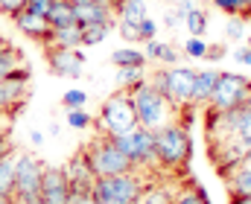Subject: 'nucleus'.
<instances>
[{
	"mask_svg": "<svg viewBox=\"0 0 251 204\" xmlns=\"http://www.w3.org/2000/svg\"><path fill=\"white\" fill-rule=\"evenodd\" d=\"M251 99V79L246 76H237V73H219L216 79V88L210 93V102L204 105L207 111H231V108H240L243 102Z\"/></svg>",
	"mask_w": 251,
	"mask_h": 204,
	"instance_id": "6e6552de",
	"label": "nucleus"
},
{
	"mask_svg": "<svg viewBox=\"0 0 251 204\" xmlns=\"http://www.w3.org/2000/svg\"><path fill=\"white\" fill-rule=\"evenodd\" d=\"M231 6L243 21H251V0H231Z\"/></svg>",
	"mask_w": 251,
	"mask_h": 204,
	"instance_id": "4c0bfd02",
	"label": "nucleus"
},
{
	"mask_svg": "<svg viewBox=\"0 0 251 204\" xmlns=\"http://www.w3.org/2000/svg\"><path fill=\"white\" fill-rule=\"evenodd\" d=\"M128 96H131V105H134V114H137V126H146L152 132L164 129L167 123H173V114L176 108L167 102V96L146 79L134 82L131 88H126Z\"/></svg>",
	"mask_w": 251,
	"mask_h": 204,
	"instance_id": "f03ea898",
	"label": "nucleus"
},
{
	"mask_svg": "<svg viewBox=\"0 0 251 204\" xmlns=\"http://www.w3.org/2000/svg\"><path fill=\"white\" fill-rule=\"evenodd\" d=\"M184 26L190 29V35H196V38H201L204 32H207V15L201 12V9H187L184 12Z\"/></svg>",
	"mask_w": 251,
	"mask_h": 204,
	"instance_id": "a878e982",
	"label": "nucleus"
},
{
	"mask_svg": "<svg viewBox=\"0 0 251 204\" xmlns=\"http://www.w3.org/2000/svg\"><path fill=\"white\" fill-rule=\"evenodd\" d=\"M15 155L12 149L0 155V196H15Z\"/></svg>",
	"mask_w": 251,
	"mask_h": 204,
	"instance_id": "a211bd4d",
	"label": "nucleus"
},
{
	"mask_svg": "<svg viewBox=\"0 0 251 204\" xmlns=\"http://www.w3.org/2000/svg\"><path fill=\"white\" fill-rule=\"evenodd\" d=\"M193 158V140L181 123H167L155 132V163L158 172H184Z\"/></svg>",
	"mask_w": 251,
	"mask_h": 204,
	"instance_id": "f257e3e1",
	"label": "nucleus"
},
{
	"mask_svg": "<svg viewBox=\"0 0 251 204\" xmlns=\"http://www.w3.org/2000/svg\"><path fill=\"white\" fill-rule=\"evenodd\" d=\"M173 204H210V196H207V190L201 184L190 181V187H181L178 190V196H176Z\"/></svg>",
	"mask_w": 251,
	"mask_h": 204,
	"instance_id": "5701e85b",
	"label": "nucleus"
},
{
	"mask_svg": "<svg viewBox=\"0 0 251 204\" xmlns=\"http://www.w3.org/2000/svg\"><path fill=\"white\" fill-rule=\"evenodd\" d=\"M184 53H187L190 59H204V53H207V44H204V38H196V35H190L187 41H184Z\"/></svg>",
	"mask_w": 251,
	"mask_h": 204,
	"instance_id": "c756f323",
	"label": "nucleus"
},
{
	"mask_svg": "<svg viewBox=\"0 0 251 204\" xmlns=\"http://www.w3.org/2000/svg\"><path fill=\"white\" fill-rule=\"evenodd\" d=\"M70 204H100V202H97V199H94V196L88 193V196H79V199H73Z\"/></svg>",
	"mask_w": 251,
	"mask_h": 204,
	"instance_id": "37998d69",
	"label": "nucleus"
},
{
	"mask_svg": "<svg viewBox=\"0 0 251 204\" xmlns=\"http://www.w3.org/2000/svg\"><path fill=\"white\" fill-rule=\"evenodd\" d=\"M234 59H237L240 65H249L251 68V50L249 47H237V50H234Z\"/></svg>",
	"mask_w": 251,
	"mask_h": 204,
	"instance_id": "ea45409f",
	"label": "nucleus"
},
{
	"mask_svg": "<svg viewBox=\"0 0 251 204\" xmlns=\"http://www.w3.org/2000/svg\"><path fill=\"white\" fill-rule=\"evenodd\" d=\"M85 102H88V93H85V91H79V88L64 91V96H62L64 108H85Z\"/></svg>",
	"mask_w": 251,
	"mask_h": 204,
	"instance_id": "c85d7f7f",
	"label": "nucleus"
},
{
	"mask_svg": "<svg viewBox=\"0 0 251 204\" xmlns=\"http://www.w3.org/2000/svg\"><path fill=\"white\" fill-rule=\"evenodd\" d=\"M178 184H164V181H149L146 190L140 193L137 204H173L178 196Z\"/></svg>",
	"mask_w": 251,
	"mask_h": 204,
	"instance_id": "dca6fc26",
	"label": "nucleus"
},
{
	"mask_svg": "<svg viewBox=\"0 0 251 204\" xmlns=\"http://www.w3.org/2000/svg\"><path fill=\"white\" fill-rule=\"evenodd\" d=\"M184 23V12L176 6V9H167L164 12V26H170V29H176V26H181Z\"/></svg>",
	"mask_w": 251,
	"mask_h": 204,
	"instance_id": "473e14b6",
	"label": "nucleus"
},
{
	"mask_svg": "<svg viewBox=\"0 0 251 204\" xmlns=\"http://www.w3.org/2000/svg\"><path fill=\"white\" fill-rule=\"evenodd\" d=\"M117 15H120V21H126V23H137L140 26V21L149 18L146 15V0H120L117 3Z\"/></svg>",
	"mask_w": 251,
	"mask_h": 204,
	"instance_id": "aec40b11",
	"label": "nucleus"
},
{
	"mask_svg": "<svg viewBox=\"0 0 251 204\" xmlns=\"http://www.w3.org/2000/svg\"><path fill=\"white\" fill-rule=\"evenodd\" d=\"M111 62H114L117 68H146L149 59H146L140 50H134V47H120V50L111 53Z\"/></svg>",
	"mask_w": 251,
	"mask_h": 204,
	"instance_id": "4be33fe9",
	"label": "nucleus"
},
{
	"mask_svg": "<svg viewBox=\"0 0 251 204\" xmlns=\"http://www.w3.org/2000/svg\"><path fill=\"white\" fill-rule=\"evenodd\" d=\"M97 126L105 135H123V132H131L137 126V114H134V105H131L128 91H117V93H111L102 102Z\"/></svg>",
	"mask_w": 251,
	"mask_h": 204,
	"instance_id": "0eeeda50",
	"label": "nucleus"
},
{
	"mask_svg": "<svg viewBox=\"0 0 251 204\" xmlns=\"http://www.w3.org/2000/svg\"><path fill=\"white\" fill-rule=\"evenodd\" d=\"M161 47H164V41L152 38V41H146V47H143V56H146L149 62H158V56H161Z\"/></svg>",
	"mask_w": 251,
	"mask_h": 204,
	"instance_id": "c9c22d12",
	"label": "nucleus"
},
{
	"mask_svg": "<svg viewBox=\"0 0 251 204\" xmlns=\"http://www.w3.org/2000/svg\"><path fill=\"white\" fill-rule=\"evenodd\" d=\"M44 166L35 155H15V202L18 199H29V196H38L41 190V175H44Z\"/></svg>",
	"mask_w": 251,
	"mask_h": 204,
	"instance_id": "1a4fd4ad",
	"label": "nucleus"
},
{
	"mask_svg": "<svg viewBox=\"0 0 251 204\" xmlns=\"http://www.w3.org/2000/svg\"><path fill=\"white\" fill-rule=\"evenodd\" d=\"M114 3H120V0H114Z\"/></svg>",
	"mask_w": 251,
	"mask_h": 204,
	"instance_id": "864d4df0",
	"label": "nucleus"
},
{
	"mask_svg": "<svg viewBox=\"0 0 251 204\" xmlns=\"http://www.w3.org/2000/svg\"><path fill=\"white\" fill-rule=\"evenodd\" d=\"M64 120H67V126H70L73 132H85V129H91V126H94V117H91L85 108H67Z\"/></svg>",
	"mask_w": 251,
	"mask_h": 204,
	"instance_id": "bb28decb",
	"label": "nucleus"
},
{
	"mask_svg": "<svg viewBox=\"0 0 251 204\" xmlns=\"http://www.w3.org/2000/svg\"><path fill=\"white\" fill-rule=\"evenodd\" d=\"M67 3H82V0H67Z\"/></svg>",
	"mask_w": 251,
	"mask_h": 204,
	"instance_id": "603ef678",
	"label": "nucleus"
},
{
	"mask_svg": "<svg viewBox=\"0 0 251 204\" xmlns=\"http://www.w3.org/2000/svg\"><path fill=\"white\" fill-rule=\"evenodd\" d=\"M15 204H44V202H41V196H29V199H18Z\"/></svg>",
	"mask_w": 251,
	"mask_h": 204,
	"instance_id": "c03bdc74",
	"label": "nucleus"
},
{
	"mask_svg": "<svg viewBox=\"0 0 251 204\" xmlns=\"http://www.w3.org/2000/svg\"><path fill=\"white\" fill-rule=\"evenodd\" d=\"M24 6H26V0H0V12L9 15V18H12L15 12H21Z\"/></svg>",
	"mask_w": 251,
	"mask_h": 204,
	"instance_id": "e433bc0d",
	"label": "nucleus"
},
{
	"mask_svg": "<svg viewBox=\"0 0 251 204\" xmlns=\"http://www.w3.org/2000/svg\"><path fill=\"white\" fill-rule=\"evenodd\" d=\"M6 44H9V41H6V38H3V35H0V47H6Z\"/></svg>",
	"mask_w": 251,
	"mask_h": 204,
	"instance_id": "8fccbe9b",
	"label": "nucleus"
},
{
	"mask_svg": "<svg viewBox=\"0 0 251 204\" xmlns=\"http://www.w3.org/2000/svg\"><path fill=\"white\" fill-rule=\"evenodd\" d=\"M219 70L207 68V70H196V82H193V93H190V105L193 108H204L210 102V93L216 88Z\"/></svg>",
	"mask_w": 251,
	"mask_h": 204,
	"instance_id": "2eb2a0df",
	"label": "nucleus"
},
{
	"mask_svg": "<svg viewBox=\"0 0 251 204\" xmlns=\"http://www.w3.org/2000/svg\"><path fill=\"white\" fill-rule=\"evenodd\" d=\"M246 47H249V50H251V35H249V38H246Z\"/></svg>",
	"mask_w": 251,
	"mask_h": 204,
	"instance_id": "3c124183",
	"label": "nucleus"
},
{
	"mask_svg": "<svg viewBox=\"0 0 251 204\" xmlns=\"http://www.w3.org/2000/svg\"><path fill=\"white\" fill-rule=\"evenodd\" d=\"M82 149H85L88 163H91V169L97 172V178H100V175H117V172L134 169L131 160L117 149V143L111 140V135H105V132H97V137H91V143L82 146Z\"/></svg>",
	"mask_w": 251,
	"mask_h": 204,
	"instance_id": "39448f33",
	"label": "nucleus"
},
{
	"mask_svg": "<svg viewBox=\"0 0 251 204\" xmlns=\"http://www.w3.org/2000/svg\"><path fill=\"white\" fill-rule=\"evenodd\" d=\"M120 35H123L128 44H134V41H140V26H137V23H126V21H120Z\"/></svg>",
	"mask_w": 251,
	"mask_h": 204,
	"instance_id": "f704fd0d",
	"label": "nucleus"
},
{
	"mask_svg": "<svg viewBox=\"0 0 251 204\" xmlns=\"http://www.w3.org/2000/svg\"><path fill=\"white\" fill-rule=\"evenodd\" d=\"M155 35H158V23L152 18H143L140 21V41H152Z\"/></svg>",
	"mask_w": 251,
	"mask_h": 204,
	"instance_id": "72a5a7b5",
	"label": "nucleus"
},
{
	"mask_svg": "<svg viewBox=\"0 0 251 204\" xmlns=\"http://www.w3.org/2000/svg\"><path fill=\"white\" fill-rule=\"evenodd\" d=\"M44 18H47V23H50L53 29L73 26V23H76V18H73V3H67V0H53Z\"/></svg>",
	"mask_w": 251,
	"mask_h": 204,
	"instance_id": "f3484780",
	"label": "nucleus"
},
{
	"mask_svg": "<svg viewBox=\"0 0 251 204\" xmlns=\"http://www.w3.org/2000/svg\"><path fill=\"white\" fill-rule=\"evenodd\" d=\"M53 44L56 47H67V50H79L82 47V26L73 23V26L53 29Z\"/></svg>",
	"mask_w": 251,
	"mask_h": 204,
	"instance_id": "412c9836",
	"label": "nucleus"
},
{
	"mask_svg": "<svg viewBox=\"0 0 251 204\" xmlns=\"http://www.w3.org/2000/svg\"><path fill=\"white\" fill-rule=\"evenodd\" d=\"M12 21H15V26H18L26 38L38 41V44H44V47H50V44H53V26L47 23V18H44V15H35V12H29V9L24 6L21 12H15V15H12Z\"/></svg>",
	"mask_w": 251,
	"mask_h": 204,
	"instance_id": "ddd939ff",
	"label": "nucleus"
},
{
	"mask_svg": "<svg viewBox=\"0 0 251 204\" xmlns=\"http://www.w3.org/2000/svg\"><path fill=\"white\" fill-rule=\"evenodd\" d=\"M149 172L140 169H128V172H117V175H100L94 181L91 196L100 204H137L140 193L146 190Z\"/></svg>",
	"mask_w": 251,
	"mask_h": 204,
	"instance_id": "7ed1b4c3",
	"label": "nucleus"
},
{
	"mask_svg": "<svg viewBox=\"0 0 251 204\" xmlns=\"http://www.w3.org/2000/svg\"><path fill=\"white\" fill-rule=\"evenodd\" d=\"M164 96L167 102L181 111L190 105V93H193V82H196V70L193 68H181V65H173V68H161L152 79H149Z\"/></svg>",
	"mask_w": 251,
	"mask_h": 204,
	"instance_id": "423d86ee",
	"label": "nucleus"
},
{
	"mask_svg": "<svg viewBox=\"0 0 251 204\" xmlns=\"http://www.w3.org/2000/svg\"><path fill=\"white\" fill-rule=\"evenodd\" d=\"M62 169H64V175H67V184H70V202L79 199V196H88V193L94 190L97 172L91 169L85 149H79L73 158H67V163H64Z\"/></svg>",
	"mask_w": 251,
	"mask_h": 204,
	"instance_id": "9d476101",
	"label": "nucleus"
},
{
	"mask_svg": "<svg viewBox=\"0 0 251 204\" xmlns=\"http://www.w3.org/2000/svg\"><path fill=\"white\" fill-rule=\"evenodd\" d=\"M213 6H216V9H222V12H228V15H237V12H234V6H231V0H213Z\"/></svg>",
	"mask_w": 251,
	"mask_h": 204,
	"instance_id": "79ce46f5",
	"label": "nucleus"
},
{
	"mask_svg": "<svg viewBox=\"0 0 251 204\" xmlns=\"http://www.w3.org/2000/svg\"><path fill=\"white\" fill-rule=\"evenodd\" d=\"M114 9L97 3V0H82V3H73V18L79 26H91V23H114Z\"/></svg>",
	"mask_w": 251,
	"mask_h": 204,
	"instance_id": "4468645a",
	"label": "nucleus"
},
{
	"mask_svg": "<svg viewBox=\"0 0 251 204\" xmlns=\"http://www.w3.org/2000/svg\"><path fill=\"white\" fill-rule=\"evenodd\" d=\"M158 62H161L164 68H173V65H178L181 59H178V50H176V47L164 44V47H161V56H158Z\"/></svg>",
	"mask_w": 251,
	"mask_h": 204,
	"instance_id": "2f4dec72",
	"label": "nucleus"
},
{
	"mask_svg": "<svg viewBox=\"0 0 251 204\" xmlns=\"http://www.w3.org/2000/svg\"><path fill=\"white\" fill-rule=\"evenodd\" d=\"M18 65H24L21 50H18V47H12V44L0 47V82L6 79V73H9V70H15Z\"/></svg>",
	"mask_w": 251,
	"mask_h": 204,
	"instance_id": "393cba45",
	"label": "nucleus"
},
{
	"mask_svg": "<svg viewBox=\"0 0 251 204\" xmlns=\"http://www.w3.org/2000/svg\"><path fill=\"white\" fill-rule=\"evenodd\" d=\"M178 9H181V12H187V9H193V0H178Z\"/></svg>",
	"mask_w": 251,
	"mask_h": 204,
	"instance_id": "49530a36",
	"label": "nucleus"
},
{
	"mask_svg": "<svg viewBox=\"0 0 251 204\" xmlns=\"http://www.w3.org/2000/svg\"><path fill=\"white\" fill-rule=\"evenodd\" d=\"M38 196L44 204H70V184L62 166H44Z\"/></svg>",
	"mask_w": 251,
	"mask_h": 204,
	"instance_id": "f8f14e48",
	"label": "nucleus"
},
{
	"mask_svg": "<svg viewBox=\"0 0 251 204\" xmlns=\"http://www.w3.org/2000/svg\"><path fill=\"white\" fill-rule=\"evenodd\" d=\"M111 140L117 143V149L123 152L126 158L131 160L134 169L149 172V175L158 172V163H155V132H152V129H146V126H134L131 132L111 135Z\"/></svg>",
	"mask_w": 251,
	"mask_h": 204,
	"instance_id": "20e7f679",
	"label": "nucleus"
},
{
	"mask_svg": "<svg viewBox=\"0 0 251 204\" xmlns=\"http://www.w3.org/2000/svg\"><path fill=\"white\" fill-rule=\"evenodd\" d=\"M222 56H225V47H222V44L207 47V53H204V59H222Z\"/></svg>",
	"mask_w": 251,
	"mask_h": 204,
	"instance_id": "a19ab883",
	"label": "nucleus"
},
{
	"mask_svg": "<svg viewBox=\"0 0 251 204\" xmlns=\"http://www.w3.org/2000/svg\"><path fill=\"white\" fill-rule=\"evenodd\" d=\"M146 68H117V85H120V91L126 88H131L134 82H140V79H146Z\"/></svg>",
	"mask_w": 251,
	"mask_h": 204,
	"instance_id": "cd10ccee",
	"label": "nucleus"
},
{
	"mask_svg": "<svg viewBox=\"0 0 251 204\" xmlns=\"http://www.w3.org/2000/svg\"><path fill=\"white\" fill-rule=\"evenodd\" d=\"M0 204H15V199L12 196H0Z\"/></svg>",
	"mask_w": 251,
	"mask_h": 204,
	"instance_id": "09e8293b",
	"label": "nucleus"
},
{
	"mask_svg": "<svg viewBox=\"0 0 251 204\" xmlns=\"http://www.w3.org/2000/svg\"><path fill=\"white\" fill-rule=\"evenodd\" d=\"M225 35H228L231 41L246 38V21H243V18H237V15H231V21L225 23Z\"/></svg>",
	"mask_w": 251,
	"mask_h": 204,
	"instance_id": "7c9ffc66",
	"label": "nucleus"
},
{
	"mask_svg": "<svg viewBox=\"0 0 251 204\" xmlns=\"http://www.w3.org/2000/svg\"><path fill=\"white\" fill-rule=\"evenodd\" d=\"M231 204H251V196H240V199H231Z\"/></svg>",
	"mask_w": 251,
	"mask_h": 204,
	"instance_id": "de8ad7c7",
	"label": "nucleus"
},
{
	"mask_svg": "<svg viewBox=\"0 0 251 204\" xmlns=\"http://www.w3.org/2000/svg\"><path fill=\"white\" fill-rule=\"evenodd\" d=\"M50 3H53V0H26V9H29V12H35V15H47Z\"/></svg>",
	"mask_w": 251,
	"mask_h": 204,
	"instance_id": "58836bf2",
	"label": "nucleus"
},
{
	"mask_svg": "<svg viewBox=\"0 0 251 204\" xmlns=\"http://www.w3.org/2000/svg\"><path fill=\"white\" fill-rule=\"evenodd\" d=\"M44 59H47V68L53 76H62V79H79L82 70H85V56L82 50H67V47H44Z\"/></svg>",
	"mask_w": 251,
	"mask_h": 204,
	"instance_id": "9b49d317",
	"label": "nucleus"
},
{
	"mask_svg": "<svg viewBox=\"0 0 251 204\" xmlns=\"http://www.w3.org/2000/svg\"><path fill=\"white\" fill-rule=\"evenodd\" d=\"M225 184H228L231 199L251 196V166H240V169H234V172L225 178Z\"/></svg>",
	"mask_w": 251,
	"mask_h": 204,
	"instance_id": "6ab92c4d",
	"label": "nucleus"
},
{
	"mask_svg": "<svg viewBox=\"0 0 251 204\" xmlns=\"http://www.w3.org/2000/svg\"><path fill=\"white\" fill-rule=\"evenodd\" d=\"M29 140H32V146H41V143H44V135H41V132H32Z\"/></svg>",
	"mask_w": 251,
	"mask_h": 204,
	"instance_id": "a18cd8bd",
	"label": "nucleus"
},
{
	"mask_svg": "<svg viewBox=\"0 0 251 204\" xmlns=\"http://www.w3.org/2000/svg\"><path fill=\"white\" fill-rule=\"evenodd\" d=\"M111 29H114V23H91V26H82V47H97V44H102Z\"/></svg>",
	"mask_w": 251,
	"mask_h": 204,
	"instance_id": "b1692460",
	"label": "nucleus"
}]
</instances>
